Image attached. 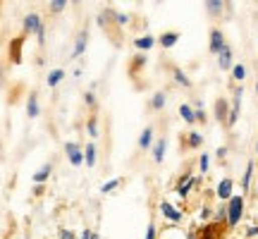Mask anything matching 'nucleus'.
Returning a JSON list of instances; mask_svg holds the SVG:
<instances>
[{
    "mask_svg": "<svg viewBox=\"0 0 258 239\" xmlns=\"http://www.w3.org/2000/svg\"><path fill=\"white\" fill-rule=\"evenodd\" d=\"M241 218H244V196H232L227 201V225L237 227Z\"/></svg>",
    "mask_w": 258,
    "mask_h": 239,
    "instance_id": "nucleus-1",
    "label": "nucleus"
},
{
    "mask_svg": "<svg viewBox=\"0 0 258 239\" xmlns=\"http://www.w3.org/2000/svg\"><path fill=\"white\" fill-rule=\"evenodd\" d=\"M241 96H244V89L237 86L234 89V98H232V108H230V117H227V127H234L237 119H239V110H241Z\"/></svg>",
    "mask_w": 258,
    "mask_h": 239,
    "instance_id": "nucleus-2",
    "label": "nucleus"
},
{
    "mask_svg": "<svg viewBox=\"0 0 258 239\" xmlns=\"http://www.w3.org/2000/svg\"><path fill=\"white\" fill-rule=\"evenodd\" d=\"M64 153H67V160H70L74 167L82 165V163H84V148L79 146L77 141H70V144H64Z\"/></svg>",
    "mask_w": 258,
    "mask_h": 239,
    "instance_id": "nucleus-3",
    "label": "nucleus"
},
{
    "mask_svg": "<svg viewBox=\"0 0 258 239\" xmlns=\"http://www.w3.org/2000/svg\"><path fill=\"white\" fill-rule=\"evenodd\" d=\"M234 182H232V177H222L220 184H218V189H215V196L220 199V201H230L232 196H234Z\"/></svg>",
    "mask_w": 258,
    "mask_h": 239,
    "instance_id": "nucleus-4",
    "label": "nucleus"
},
{
    "mask_svg": "<svg viewBox=\"0 0 258 239\" xmlns=\"http://www.w3.org/2000/svg\"><path fill=\"white\" fill-rule=\"evenodd\" d=\"M196 184H199V177L184 175L179 182H177V196H179V199H186V196H189V192H191Z\"/></svg>",
    "mask_w": 258,
    "mask_h": 239,
    "instance_id": "nucleus-5",
    "label": "nucleus"
},
{
    "mask_svg": "<svg viewBox=\"0 0 258 239\" xmlns=\"http://www.w3.org/2000/svg\"><path fill=\"white\" fill-rule=\"evenodd\" d=\"M160 213H163V218H165L167 222H182V211L179 208H175L170 201H160Z\"/></svg>",
    "mask_w": 258,
    "mask_h": 239,
    "instance_id": "nucleus-6",
    "label": "nucleus"
},
{
    "mask_svg": "<svg viewBox=\"0 0 258 239\" xmlns=\"http://www.w3.org/2000/svg\"><path fill=\"white\" fill-rule=\"evenodd\" d=\"M86 43H89V29H82L79 31V36L74 41V48H72V60L84 55V50H86Z\"/></svg>",
    "mask_w": 258,
    "mask_h": 239,
    "instance_id": "nucleus-7",
    "label": "nucleus"
},
{
    "mask_svg": "<svg viewBox=\"0 0 258 239\" xmlns=\"http://www.w3.org/2000/svg\"><path fill=\"white\" fill-rule=\"evenodd\" d=\"M41 15L38 12H29L27 17H24V34H38L41 31Z\"/></svg>",
    "mask_w": 258,
    "mask_h": 239,
    "instance_id": "nucleus-8",
    "label": "nucleus"
},
{
    "mask_svg": "<svg viewBox=\"0 0 258 239\" xmlns=\"http://www.w3.org/2000/svg\"><path fill=\"white\" fill-rule=\"evenodd\" d=\"M227 46L225 43V34H222L220 29H213L211 31V53L213 55H220V50Z\"/></svg>",
    "mask_w": 258,
    "mask_h": 239,
    "instance_id": "nucleus-9",
    "label": "nucleus"
},
{
    "mask_svg": "<svg viewBox=\"0 0 258 239\" xmlns=\"http://www.w3.org/2000/svg\"><path fill=\"white\" fill-rule=\"evenodd\" d=\"M218 67H220V70H225V72L234 67V63H232V46H230V43L220 50V55H218Z\"/></svg>",
    "mask_w": 258,
    "mask_h": 239,
    "instance_id": "nucleus-10",
    "label": "nucleus"
},
{
    "mask_svg": "<svg viewBox=\"0 0 258 239\" xmlns=\"http://www.w3.org/2000/svg\"><path fill=\"white\" fill-rule=\"evenodd\" d=\"M215 117L220 119V122H225V119L230 117V105H227L225 98H220V101L215 103Z\"/></svg>",
    "mask_w": 258,
    "mask_h": 239,
    "instance_id": "nucleus-11",
    "label": "nucleus"
},
{
    "mask_svg": "<svg viewBox=\"0 0 258 239\" xmlns=\"http://www.w3.org/2000/svg\"><path fill=\"white\" fill-rule=\"evenodd\" d=\"M165 148H167V139H158L156 146H153V160H156V163H163V158H165Z\"/></svg>",
    "mask_w": 258,
    "mask_h": 239,
    "instance_id": "nucleus-12",
    "label": "nucleus"
},
{
    "mask_svg": "<svg viewBox=\"0 0 258 239\" xmlns=\"http://www.w3.org/2000/svg\"><path fill=\"white\" fill-rule=\"evenodd\" d=\"M50 172H53V163H46V165H43L36 172V175H34V184H38V187H41V184H43L48 177H50Z\"/></svg>",
    "mask_w": 258,
    "mask_h": 239,
    "instance_id": "nucleus-13",
    "label": "nucleus"
},
{
    "mask_svg": "<svg viewBox=\"0 0 258 239\" xmlns=\"http://www.w3.org/2000/svg\"><path fill=\"white\" fill-rule=\"evenodd\" d=\"M151 144H153V127H146L144 132H141V137H139V148L146 151Z\"/></svg>",
    "mask_w": 258,
    "mask_h": 239,
    "instance_id": "nucleus-14",
    "label": "nucleus"
},
{
    "mask_svg": "<svg viewBox=\"0 0 258 239\" xmlns=\"http://www.w3.org/2000/svg\"><path fill=\"white\" fill-rule=\"evenodd\" d=\"M225 5H227V3H222V0H208V3H206V10H208V15L218 17V15H222Z\"/></svg>",
    "mask_w": 258,
    "mask_h": 239,
    "instance_id": "nucleus-15",
    "label": "nucleus"
},
{
    "mask_svg": "<svg viewBox=\"0 0 258 239\" xmlns=\"http://www.w3.org/2000/svg\"><path fill=\"white\" fill-rule=\"evenodd\" d=\"M179 115H182V119H184L186 125H194V122H196V112H194V108L186 105V103L179 105Z\"/></svg>",
    "mask_w": 258,
    "mask_h": 239,
    "instance_id": "nucleus-16",
    "label": "nucleus"
},
{
    "mask_svg": "<svg viewBox=\"0 0 258 239\" xmlns=\"http://www.w3.org/2000/svg\"><path fill=\"white\" fill-rule=\"evenodd\" d=\"M177 41H179V34H177V31H165V34L160 36V46H163V48H172Z\"/></svg>",
    "mask_w": 258,
    "mask_h": 239,
    "instance_id": "nucleus-17",
    "label": "nucleus"
},
{
    "mask_svg": "<svg viewBox=\"0 0 258 239\" xmlns=\"http://www.w3.org/2000/svg\"><path fill=\"white\" fill-rule=\"evenodd\" d=\"M253 170H256V165H253V160H251L249 165H246V172H244V177H241V189H244V194L251 189V177H253Z\"/></svg>",
    "mask_w": 258,
    "mask_h": 239,
    "instance_id": "nucleus-18",
    "label": "nucleus"
},
{
    "mask_svg": "<svg viewBox=\"0 0 258 239\" xmlns=\"http://www.w3.org/2000/svg\"><path fill=\"white\" fill-rule=\"evenodd\" d=\"M38 112H41V108H38V98H36V93H34V96H29V101H27V115L34 119V117H38Z\"/></svg>",
    "mask_w": 258,
    "mask_h": 239,
    "instance_id": "nucleus-19",
    "label": "nucleus"
},
{
    "mask_svg": "<svg viewBox=\"0 0 258 239\" xmlns=\"http://www.w3.org/2000/svg\"><path fill=\"white\" fill-rule=\"evenodd\" d=\"M84 165H89V167L96 165V144H89V146L84 148Z\"/></svg>",
    "mask_w": 258,
    "mask_h": 239,
    "instance_id": "nucleus-20",
    "label": "nucleus"
},
{
    "mask_svg": "<svg viewBox=\"0 0 258 239\" xmlns=\"http://www.w3.org/2000/svg\"><path fill=\"white\" fill-rule=\"evenodd\" d=\"M153 43H156V38L151 36V34H148V36H141V38H137V41H134L137 50H151V48H153Z\"/></svg>",
    "mask_w": 258,
    "mask_h": 239,
    "instance_id": "nucleus-21",
    "label": "nucleus"
},
{
    "mask_svg": "<svg viewBox=\"0 0 258 239\" xmlns=\"http://www.w3.org/2000/svg\"><path fill=\"white\" fill-rule=\"evenodd\" d=\"M165 91H158L156 96H153V98H151V108H153V110H163V108H165Z\"/></svg>",
    "mask_w": 258,
    "mask_h": 239,
    "instance_id": "nucleus-22",
    "label": "nucleus"
},
{
    "mask_svg": "<svg viewBox=\"0 0 258 239\" xmlns=\"http://www.w3.org/2000/svg\"><path fill=\"white\" fill-rule=\"evenodd\" d=\"M172 77H175V82L179 84V86H184V89H189V86H191V82H189V77H186V74L182 72L179 67H175V70H172Z\"/></svg>",
    "mask_w": 258,
    "mask_h": 239,
    "instance_id": "nucleus-23",
    "label": "nucleus"
},
{
    "mask_svg": "<svg viewBox=\"0 0 258 239\" xmlns=\"http://www.w3.org/2000/svg\"><path fill=\"white\" fill-rule=\"evenodd\" d=\"M232 79H234V82H244V79H246V67L241 63H237L232 67Z\"/></svg>",
    "mask_w": 258,
    "mask_h": 239,
    "instance_id": "nucleus-24",
    "label": "nucleus"
},
{
    "mask_svg": "<svg viewBox=\"0 0 258 239\" xmlns=\"http://www.w3.org/2000/svg\"><path fill=\"white\" fill-rule=\"evenodd\" d=\"M62 79H64V70H53V72L48 74V86H53V89H55Z\"/></svg>",
    "mask_w": 258,
    "mask_h": 239,
    "instance_id": "nucleus-25",
    "label": "nucleus"
},
{
    "mask_svg": "<svg viewBox=\"0 0 258 239\" xmlns=\"http://www.w3.org/2000/svg\"><path fill=\"white\" fill-rule=\"evenodd\" d=\"M67 5H70L67 0H53V3H48V10H50L53 15H57V12H62Z\"/></svg>",
    "mask_w": 258,
    "mask_h": 239,
    "instance_id": "nucleus-26",
    "label": "nucleus"
},
{
    "mask_svg": "<svg viewBox=\"0 0 258 239\" xmlns=\"http://www.w3.org/2000/svg\"><path fill=\"white\" fill-rule=\"evenodd\" d=\"M186 144H189V146L191 148H199L203 144V137L201 134H199V132H191V134H189V137H186Z\"/></svg>",
    "mask_w": 258,
    "mask_h": 239,
    "instance_id": "nucleus-27",
    "label": "nucleus"
},
{
    "mask_svg": "<svg viewBox=\"0 0 258 239\" xmlns=\"http://www.w3.org/2000/svg\"><path fill=\"white\" fill-rule=\"evenodd\" d=\"M208 167H211V156L203 153V156L199 158V170H201V172H208Z\"/></svg>",
    "mask_w": 258,
    "mask_h": 239,
    "instance_id": "nucleus-28",
    "label": "nucleus"
},
{
    "mask_svg": "<svg viewBox=\"0 0 258 239\" xmlns=\"http://www.w3.org/2000/svg\"><path fill=\"white\" fill-rule=\"evenodd\" d=\"M86 132H89V134H91V139H96L98 137V122H96V119H89V122H86Z\"/></svg>",
    "mask_w": 258,
    "mask_h": 239,
    "instance_id": "nucleus-29",
    "label": "nucleus"
},
{
    "mask_svg": "<svg viewBox=\"0 0 258 239\" xmlns=\"http://www.w3.org/2000/svg\"><path fill=\"white\" fill-rule=\"evenodd\" d=\"M117 187H120V180H110V182H105L101 187V194H108V192H115V189H117Z\"/></svg>",
    "mask_w": 258,
    "mask_h": 239,
    "instance_id": "nucleus-30",
    "label": "nucleus"
},
{
    "mask_svg": "<svg viewBox=\"0 0 258 239\" xmlns=\"http://www.w3.org/2000/svg\"><path fill=\"white\" fill-rule=\"evenodd\" d=\"M215 220H218V222H227V206H220V208L215 211Z\"/></svg>",
    "mask_w": 258,
    "mask_h": 239,
    "instance_id": "nucleus-31",
    "label": "nucleus"
},
{
    "mask_svg": "<svg viewBox=\"0 0 258 239\" xmlns=\"http://www.w3.org/2000/svg\"><path fill=\"white\" fill-rule=\"evenodd\" d=\"M79 239H101V237H98V232H93V230H84L82 234H79Z\"/></svg>",
    "mask_w": 258,
    "mask_h": 239,
    "instance_id": "nucleus-32",
    "label": "nucleus"
},
{
    "mask_svg": "<svg viewBox=\"0 0 258 239\" xmlns=\"http://www.w3.org/2000/svg\"><path fill=\"white\" fill-rule=\"evenodd\" d=\"M115 22H117L120 27H124V24H127V22H129V15H122V12H115Z\"/></svg>",
    "mask_w": 258,
    "mask_h": 239,
    "instance_id": "nucleus-33",
    "label": "nucleus"
},
{
    "mask_svg": "<svg viewBox=\"0 0 258 239\" xmlns=\"http://www.w3.org/2000/svg\"><path fill=\"white\" fill-rule=\"evenodd\" d=\"M144 239H156V225L153 222H148V227H146V237Z\"/></svg>",
    "mask_w": 258,
    "mask_h": 239,
    "instance_id": "nucleus-34",
    "label": "nucleus"
},
{
    "mask_svg": "<svg viewBox=\"0 0 258 239\" xmlns=\"http://www.w3.org/2000/svg\"><path fill=\"white\" fill-rule=\"evenodd\" d=\"M60 239H77V234H74L72 230H67V227H62V230H60Z\"/></svg>",
    "mask_w": 258,
    "mask_h": 239,
    "instance_id": "nucleus-35",
    "label": "nucleus"
},
{
    "mask_svg": "<svg viewBox=\"0 0 258 239\" xmlns=\"http://www.w3.org/2000/svg\"><path fill=\"white\" fill-rule=\"evenodd\" d=\"M84 101H86V105H96V93H93V91L84 93Z\"/></svg>",
    "mask_w": 258,
    "mask_h": 239,
    "instance_id": "nucleus-36",
    "label": "nucleus"
},
{
    "mask_svg": "<svg viewBox=\"0 0 258 239\" xmlns=\"http://www.w3.org/2000/svg\"><path fill=\"white\" fill-rule=\"evenodd\" d=\"M246 237H258V225H253V227L246 230Z\"/></svg>",
    "mask_w": 258,
    "mask_h": 239,
    "instance_id": "nucleus-37",
    "label": "nucleus"
},
{
    "mask_svg": "<svg viewBox=\"0 0 258 239\" xmlns=\"http://www.w3.org/2000/svg\"><path fill=\"white\" fill-rule=\"evenodd\" d=\"M211 208H208V206H206V208H203V211H201V218H203V220H208V218H211Z\"/></svg>",
    "mask_w": 258,
    "mask_h": 239,
    "instance_id": "nucleus-38",
    "label": "nucleus"
},
{
    "mask_svg": "<svg viewBox=\"0 0 258 239\" xmlns=\"http://www.w3.org/2000/svg\"><path fill=\"white\" fill-rule=\"evenodd\" d=\"M215 156H218V158H225V156H227V148H225V146H220V148H218V151H215Z\"/></svg>",
    "mask_w": 258,
    "mask_h": 239,
    "instance_id": "nucleus-39",
    "label": "nucleus"
},
{
    "mask_svg": "<svg viewBox=\"0 0 258 239\" xmlns=\"http://www.w3.org/2000/svg\"><path fill=\"white\" fill-rule=\"evenodd\" d=\"M194 110H203V101H194Z\"/></svg>",
    "mask_w": 258,
    "mask_h": 239,
    "instance_id": "nucleus-40",
    "label": "nucleus"
},
{
    "mask_svg": "<svg viewBox=\"0 0 258 239\" xmlns=\"http://www.w3.org/2000/svg\"><path fill=\"white\" fill-rule=\"evenodd\" d=\"M3 84H5V72H3V65H0V89H3Z\"/></svg>",
    "mask_w": 258,
    "mask_h": 239,
    "instance_id": "nucleus-41",
    "label": "nucleus"
},
{
    "mask_svg": "<svg viewBox=\"0 0 258 239\" xmlns=\"http://www.w3.org/2000/svg\"><path fill=\"white\" fill-rule=\"evenodd\" d=\"M144 63H146V60H144V55H139L137 60H134V65H137V67H141V65H144Z\"/></svg>",
    "mask_w": 258,
    "mask_h": 239,
    "instance_id": "nucleus-42",
    "label": "nucleus"
},
{
    "mask_svg": "<svg viewBox=\"0 0 258 239\" xmlns=\"http://www.w3.org/2000/svg\"><path fill=\"white\" fill-rule=\"evenodd\" d=\"M256 153H258V141H256Z\"/></svg>",
    "mask_w": 258,
    "mask_h": 239,
    "instance_id": "nucleus-43",
    "label": "nucleus"
},
{
    "mask_svg": "<svg viewBox=\"0 0 258 239\" xmlns=\"http://www.w3.org/2000/svg\"><path fill=\"white\" fill-rule=\"evenodd\" d=\"M256 93H258V84H256Z\"/></svg>",
    "mask_w": 258,
    "mask_h": 239,
    "instance_id": "nucleus-44",
    "label": "nucleus"
},
{
    "mask_svg": "<svg viewBox=\"0 0 258 239\" xmlns=\"http://www.w3.org/2000/svg\"><path fill=\"white\" fill-rule=\"evenodd\" d=\"M256 192H258V189H256Z\"/></svg>",
    "mask_w": 258,
    "mask_h": 239,
    "instance_id": "nucleus-45",
    "label": "nucleus"
}]
</instances>
